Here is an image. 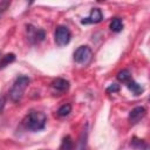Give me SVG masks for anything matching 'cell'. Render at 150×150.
<instances>
[{"label": "cell", "instance_id": "obj_1", "mask_svg": "<svg viewBox=\"0 0 150 150\" xmlns=\"http://www.w3.org/2000/svg\"><path fill=\"white\" fill-rule=\"evenodd\" d=\"M30 83V79L28 76H25V75H20L15 79V81L13 82L11 89H9V93H8V96L11 98L12 102L16 103V102H20L22 96H23V93L26 90V88L28 87V84Z\"/></svg>", "mask_w": 150, "mask_h": 150}, {"label": "cell", "instance_id": "obj_2", "mask_svg": "<svg viewBox=\"0 0 150 150\" xmlns=\"http://www.w3.org/2000/svg\"><path fill=\"white\" fill-rule=\"evenodd\" d=\"M47 116L42 111H30L23 120V125L30 131H40L45 128Z\"/></svg>", "mask_w": 150, "mask_h": 150}, {"label": "cell", "instance_id": "obj_3", "mask_svg": "<svg viewBox=\"0 0 150 150\" xmlns=\"http://www.w3.org/2000/svg\"><path fill=\"white\" fill-rule=\"evenodd\" d=\"M93 59V52L88 46H80L74 52V61L77 64L87 66Z\"/></svg>", "mask_w": 150, "mask_h": 150}, {"label": "cell", "instance_id": "obj_4", "mask_svg": "<svg viewBox=\"0 0 150 150\" xmlns=\"http://www.w3.org/2000/svg\"><path fill=\"white\" fill-rule=\"evenodd\" d=\"M70 39H71V33H70L68 27L59 26L56 28L55 35H54V40H55V43L59 47H63V46L68 45L70 42Z\"/></svg>", "mask_w": 150, "mask_h": 150}, {"label": "cell", "instance_id": "obj_5", "mask_svg": "<svg viewBox=\"0 0 150 150\" xmlns=\"http://www.w3.org/2000/svg\"><path fill=\"white\" fill-rule=\"evenodd\" d=\"M26 32H27V39L29 40V42L32 45L40 43L41 41L45 40L46 34H45L43 29H41V28H36L32 25H28L26 28Z\"/></svg>", "mask_w": 150, "mask_h": 150}, {"label": "cell", "instance_id": "obj_6", "mask_svg": "<svg viewBox=\"0 0 150 150\" xmlns=\"http://www.w3.org/2000/svg\"><path fill=\"white\" fill-rule=\"evenodd\" d=\"M102 19H103V14H102L101 9H100V8H93L91 12H90V14H89L87 18H84V19L81 20V23H82V25L98 23V22L102 21Z\"/></svg>", "mask_w": 150, "mask_h": 150}, {"label": "cell", "instance_id": "obj_7", "mask_svg": "<svg viewBox=\"0 0 150 150\" xmlns=\"http://www.w3.org/2000/svg\"><path fill=\"white\" fill-rule=\"evenodd\" d=\"M145 108L144 107H136L134 108L130 112H129V116H128V120L131 124H135L137 122H139L144 116H145Z\"/></svg>", "mask_w": 150, "mask_h": 150}, {"label": "cell", "instance_id": "obj_8", "mask_svg": "<svg viewBox=\"0 0 150 150\" xmlns=\"http://www.w3.org/2000/svg\"><path fill=\"white\" fill-rule=\"evenodd\" d=\"M87 149H88V124H86V127L83 128L76 146V150H87Z\"/></svg>", "mask_w": 150, "mask_h": 150}, {"label": "cell", "instance_id": "obj_9", "mask_svg": "<svg viewBox=\"0 0 150 150\" xmlns=\"http://www.w3.org/2000/svg\"><path fill=\"white\" fill-rule=\"evenodd\" d=\"M52 88H53L54 90H56V91L63 93V91L68 90V88H69V82H68L67 80H64V79L59 77V79H56V80H54V81L52 82Z\"/></svg>", "mask_w": 150, "mask_h": 150}, {"label": "cell", "instance_id": "obj_10", "mask_svg": "<svg viewBox=\"0 0 150 150\" xmlns=\"http://www.w3.org/2000/svg\"><path fill=\"white\" fill-rule=\"evenodd\" d=\"M125 86L128 87V89L131 93H134V95H139V94H142L144 91V88L139 83H137L136 81H134L132 79H130L129 81H127L125 82Z\"/></svg>", "mask_w": 150, "mask_h": 150}, {"label": "cell", "instance_id": "obj_11", "mask_svg": "<svg viewBox=\"0 0 150 150\" xmlns=\"http://www.w3.org/2000/svg\"><path fill=\"white\" fill-rule=\"evenodd\" d=\"M109 28L115 32V33H118L123 29V21L120 19V18H114L111 21H110V25H109Z\"/></svg>", "mask_w": 150, "mask_h": 150}, {"label": "cell", "instance_id": "obj_12", "mask_svg": "<svg viewBox=\"0 0 150 150\" xmlns=\"http://www.w3.org/2000/svg\"><path fill=\"white\" fill-rule=\"evenodd\" d=\"M60 150H74V142L69 135L63 137L61 145H60Z\"/></svg>", "mask_w": 150, "mask_h": 150}, {"label": "cell", "instance_id": "obj_13", "mask_svg": "<svg viewBox=\"0 0 150 150\" xmlns=\"http://www.w3.org/2000/svg\"><path fill=\"white\" fill-rule=\"evenodd\" d=\"M14 60H15V54H13V53H9V54L4 55V56L1 57V60H0V69H4V68L7 67L9 63L14 62Z\"/></svg>", "mask_w": 150, "mask_h": 150}, {"label": "cell", "instance_id": "obj_14", "mask_svg": "<svg viewBox=\"0 0 150 150\" xmlns=\"http://www.w3.org/2000/svg\"><path fill=\"white\" fill-rule=\"evenodd\" d=\"M70 111H71V105L69 103H66V104L61 105L57 109V112L56 114H57L59 117H66V116H68L70 114Z\"/></svg>", "mask_w": 150, "mask_h": 150}, {"label": "cell", "instance_id": "obj_15", "mask_svg": "<svg viewBox=\"0 0 150 150\" xmlns=\"http://www.w3.org/2000/svg\"><path fill=\"white\" fill-rule=\"evenodd\" d=\"M130 79H132V77H131V74H130V71L128 69H123V70H121V71L117 73V80L121 81V82H123V83H125Z\"/></svg>", "mask_w": 150, "mask_h": 150}, {"label": "cell", "instance_id": "obj_16", "mask_svg": "<svg viewBox=\"0 0 150 150\" xmlns=\"http://www.w3.org/2000/svg\"><path fill=\"white\" fill-rule=\"evenodd\" d=\"M9 5H11V2H9V1H0V13L5 12Z\"/></svg>", "mask_w": 150, "mask_h": 150}, {"label": "cell", "instance_id": "obj_17", "mask_svg": "<svg viewBox=\"0 0 150 150\" xmlns=\"http://www.w3.org/2000/svg\"><path fill=\"white\" fill-rule=\"evenodd\" d=\"M120 87L117 84H111L110 87L107 88V93H115V91H118Z\"/></svg>", "mask_w": 150, "mask_h": 150}, {"label": "cell", "instance_id": "obj_18", "mask_svg": "<svg viewBox=\"0 0 150 150\" xmlns=\"http://www.w3.org/2000/svg\"><path fill=\"white\" fill-rule=\"evenodd\" d=\"M5 98L4 97H0V112H2V110H4V107H5Z\"/></svg>", "mask_w": 150, "mask_h": 150}, {"label": "cell", "instance_id": "obj_19", "mask_svg": "<svg viewBox=\"0 0 150 150\" xmlns=\"http://www.w3.org/2000/svg\"><path fill=\"white\" fill-rule=\"evenodd\" d=\"M144 150H148V148H145V149H144Z\"/></svg>", "mask_w": 150, "mask_h": 150}]
</instances>
